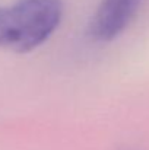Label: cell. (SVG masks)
Here are the masks:
<instances>
[{"label": "cell", "mask_w": 149, "mask_h": 150, "mask_svg": "<svg viewBox=\"0 0 149 150\" xmlns=\"http://www.w3.org/2000/svg\"><path fill=\"white\" fill-rule=\"evenodd\" d=\"M63 18L61 0H16L0 6V48L28 52L43 45Z\"/></svg>", "instance_id": "obj_1"}, {"label": "cell", "mask_w": 149, "mask_h": 150, "mask_svg": "<svg viewBox=\"0 0 149 150\" xmlns=\"http://www.w3.org/2000/svg\"><path fill=\"white\" fill-rule=\"evenodd\" d=\"M142 0H102L89 25V32L97 41H111L130 25Z\"/></svg>", "instance_id": "obj_2"}]
</instances>
